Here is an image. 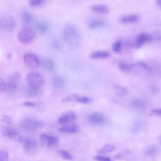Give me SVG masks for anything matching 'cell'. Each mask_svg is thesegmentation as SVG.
<instances>
[{"label": "cell", "instance_id": "obj_1", "mask_svg": "<svg viewBox=\"0 0 161 161\" xmlns=\"http://www.w3.org/2000/svg\"><path fill=\"white\" fill-rule=\"evenodd\" d=\"M62 36L64 40L69 44L76 45L78 43L79 36L75 27L71 25H66L64 28Z\"/></svg>", "mask_w": 161, "mask_h": 161}, {"label": "cell", "instance_id": "obj_2", "mask_svg": "<svg viewBox=\"0 0 161 161\" xmlns=\"http://www.w3.org/2000/svg\"><path fill=\"white\" fill-rule=\"evenodd\" d=\"M36 35V31L32 27L26 25L23 27L18 34V40L23 43H28L35 39Z\"/></svg>", "mask_w": 161, "mask_h": 161}, {"label": "cell", "instance_id": "obj_3", "mask_svg": "<svg viewBox=\"0 0 161 161\" xmlns=\"http://www.w3.org/2000/svg\"><path fill=\"white\" fill-rule=\"evenodd\" d=\"M28 85L39 89L42 87L45 84V80L39 73L33 71L28 73L26 77Z\"/></svg>", "mask_w": 161, "mask_h": 161}, {"label": "cell", "instance_id": "obj_4", "mask_svg": "<svg viewBox=\"0 0 161 161\" xmlns=\"http://www.w3.org/2000/svg\"><path fill=\"white\" fill-rule=\"evenodd\" d=\"M20 125L25 130L32 131L41 128L43 123L41 121L35 119L26 118L21 120Z\"/></svg>", "mask_w": 161, "mask_h": 161}, {"label": "cell", "instance_id": "obj_5", "mask_svg": "<svg viewBox=\"0 0 161 161\" xmlns=\"http://www.w3.org/2000/svg\"><path fill=\"white\" fill-rule=\"evenodd\" d=\"M21 79V76L18 71H15L10 74L8 77L7 88L11 92L16 90L18 87Z\"/></svg>", "mask_w": 161, "mask_h": 161}, {"label": "cell", "instance_id": "obj_6", "mask_svg": "<svg viewBox=\"0 0 161 161\" xmlns=\"http://www.w3.org/2000/svg\"><path fill=\"white\" fill-rule=\"evenodd\" d=\"M23 60L25 65L30 69H35L39 66L40 62L38 58L32 53L25 54L23 56Z\"/></svg>", "mask_w": 161, "mask_h": 161}, {"label": "cell", "instance_id": "obj_7", "mask_svg": "<svg viewBox=\"0 0 161 161\" xmlns=\"http://www.w3.org/2000/svg\"><path fill=\"white\" fill-rule=\"evenodd\" d=\"M16 26L15 19L10 16H5L2 17L0 20V26L4 31L10 32L12 31Z\"/></svg>", "mask_w": 161, "mask_h": 161}, {"label": "cell", "instance_id": "obj_8", "mask_svg": "<svg viewBox=\"0 0 161 161\" xmlns=\"http://www.w3.org/2000/svg\"><path fill=\"white\" fill-rule=\"evenodd\" d=\"M25 153L29 155L34 153L36 151L37 144L36 141L31 138L23 139L22 141Z\"/></svg>", "mask_w": 161, "mask_h": 161}, {"label": "cell", "instance_id": "obj_9", "mask_svg": "<svg viewBox=\"0 0 161 161\" xmlns=\"http://www.w3.org/2000/svg\"><path fill=\"white\" fill-rule=\"evenodd\" d=\"M40 141L42 145L49 147L58 144L59 139L56 136L42 134L40 136Z\"/></svg>", "mask_w": 161, "mask_h": 161}, {"label": "cell", "instance_id": "obj_10", "mask_svg": "<svg viewBox=\"0 0 161 161\" xmlns=\"http://www.w3.org/2000/svg\"><path fill=\"white\" fill-rule=\"evenodd\" d=\"M77 119V115L72 110L66 111L62 114L58 118L59 123L66 124L75 120Z\"/></svg>", "mask_w": 161, "mask_h": 161}, {"label": "cell", "instance_id": "obj_11", "mask_svg": "<svg viewBox=\"0 0 161 161\" xmlns=\"http://www.w3.org/2000/svg\"><path fill=\"white\" fill-rule=\"evenodd\" d=\"M152 38L151 36L146 32L139 34L136 38L133 43L134 47L139 48L142 47L146 43L150 41Z\"/></svg>", "mask_w": 161, "mask_h": 161}, {"label": "cell", "instance_id": "obj_12", "mask_svg": "<svg viewBox=\"0 0 161 161\" xmlns=\"http://www.w3.org/2000/svg\"><path fill=\"white\" fill-rule=\"evenodd\" d=\"M3 135L6 138L15 141L22 142L23 139L18 132L12 129H5L3 131Z\"/></svg>", "mask_w": 161, "mask_h": 161}, {"label": "cell", "instance_id": "obj_13", "mask_svg": "<svg viewBox=\"0 0 161 161\" xmlns=\"http://www.w3.org/2000/svg\"><path fill=\"white\" fill-rule=\"evenodd\" d=\"M105 120L104 115L102 113L96 112L90 114L87 117L89 122L92 124H98L103 123Z\"/></svg>", "mask_w": 161, "mask_h": 161}, {"label": "cell", "instance_id": "obj_14", "mask_svg": "<svg viewBox=\"0 0 161 161\" xmlns=\"http://www.w3.org/2000/svg\"><path fill=\"white\" fill-rule=\"evenodd\" d=\"M92 11L103 14L109 13L110 10L108 6L103 4H96L91 5L89 7Z\"/></svg>", "mask_w": 161, "mask_h": 161}, {"label": "cell", "instance_id": "obj_15", "mask_svg": "<svg viewBox=\"0 0 161 161\" xmlns=\"http://www.w3.org/2000/svg\"><path fill=\"white\" fill-rule=\"evenodd\" d=\"M79 129V127L77 125L70 124L59 128V131L62 133H72L77 132Z\"/></svg>", "mask_w": 161, "mask_h": 161}, {"label": "cell", "instance_id": "obj_16", "mask_svg": "<svg viewBox=\"0 0 161 161\" xmlns=\"http://www.w3.org/2000/svg\"><path fill=\"white\" fill-rule=\"evenodd\" d=\"M139 16L136 14H131L122 16L120 19L121 22L125 23H134L138 22Z\"/></svg>", "mask_w": 161, "mask_h": 161}, {"label": "cell", "instance_id": "obj_17", "mask_svg": "<svg viewBox=\"0 0 161 161\" xmlns=\"http://www.w3.org/2000/svg\"><path fill=\"white\" fill-rule=\"evenodd\" d=\"M53 84L56 88L60 89L64 86L65 84V81L62 76L60 75H57L53 78Z\"/></svg>", "mask_w": 161, "mask_h": 161}, {"label": "cell", "instance_id": "obj_18", "mask_svg": "<svg viewBox=\"0 0 161 161\" xmlns=\"http://www.w3.org/2000/svg\"><path fill=\"white\" fill-rule=\"evenodd\" d=\"M105 21L101 19H95L91 20L89 23V26L91 29H96L104 26Z\"/></svg>", "mask_w": 161, "mask_h": 161}, {"label": "cell", "instance_id": "obj_19", "mask_svg": "<svg viewBox=\"0 0 161 161\" xmlns=\"http://www.w3.org/2000/svg\"><path fill=\"white\" fill-rule=\"evenodd\" d=\"M109 53L105 51H99L92 53L90 55V57L92 59L104 58L109 56Z\"/></svg>", "mask_w": 161, "mask_h": 161}, {"label": "cell", "instance_id": "obj_20", "mask_svg": "<svg viewBox=\"0 0 161 161\" xmlns=\"http://www.w3.org/2000/svg\"><path fill=\"white\" fill-rule=\"evenodd\" d=\"M115 149V146L110 143H106L103 145L98 151V153L101 154L110 153Z\"/></svg>", "mask_w": 161, "mask_h": 161}, {"label": "cell", "instance_id": "obj_21", "mask_svg": "<svg viewBox=\"0 0 161 161\" xmlns=\"http://www.w3.org/2000/svg\"><path fill=\"white\" fill-rule=\"evenodd\" d=\"M43 68L47 71L53 70L54 68V63L53 61L50 59L44 60L42 63Z\"/></svg>", "mask_w": 161, "mask_h": 161}, {"label": "cell", "instance_id": "obj_22", "mask_svg": "<svg viewBox=\"0 0 161 161\" xmlns=\"http://www.w3.org/2000/svg\"><path fill=\"white\" fill-rule=\"evenodd\" d=\"M157 150L155 146L151 145L147 146L144 149L143 154L145 156H151L155 154Z\"/></svg>", "mask_w": 161, "mask_h": 161}, {"label": "cell", "instance_id": "obj_23", "mask_svg": "<svg viewBox=\"0 0 161 161\" xmlns=\"http://www.w3.org/2000/svg\"><path fill=\"white\" fill-rule=\"evenodd\" d=\"M114 88L115 94L119 97L124 96L128 92L127 90L125 88L120 85H115Z\"/></svg>", "mask_w": 161, "mask_h": 161}, {"label": "cell", "instance_id": "obj_24", "mask_svg": "<svg viewBox=\"0 0 161 161\" xmlns=\"http://www.w3.org/2000/svg\"><path fill=\"white\" fill-rule=\"evenodd\" d=\"M36 27L40 34H43L47 31L48 25L45 23L39 22L36 24Z\"/></svg>", "mask_w": 161, "mask_h": 161}, {"label": "cell", "instance_id": "obj_25", "mask_svg": "<svg viewBox=\"0 0 161 161\" xmlns=\"http://www.w3.org/2000/svg\"><path fill=\"white\" fill-rule=\"evenodd\" d=\"M57 153L62 158L66 160H71L73 158L72 155L67 151L64 150H60Z\"/></svg>", "mask_w": 161, "mask_h": 161}, {"label": "cell", "instance_id": "obj_26", "mask_svg": "<svg viewBox=\"0 0 161 161\" xmlns=\"http://www.w3.org/2000/svg\"><path fill=\"white\" fill-rule=\"evenodd\" d=\"M132 105L133 108L138 110H143L146 107L145 103L143 101L139 99L133 101Z\"/></svg>", "mask_w": 161, "mask_h": 161}, {"label": "cell", "instance_id": "obj_27", "mask_svg": "<svg viewBox=\"0 0 161 161\" xmlns=\"http://www.w3.org/2000/svg\"><path fill=\"white\" fill-rule=\"evenodd\" d=\"M22 18L23 21L26 23H29L31 22L32 16L31 14L27 11H24L22 14Z\"/></svg>", "mask_w": 161, "mask_h": 161}, {"label": "cell", "instance_id": "obj_28", "mask_svg": "<svg viewBox=\"0 0 161 161\" xmlns=\"http://www.w3.org/2000/svg\"><path fill=\"white\" fill-rule=\"evenodd\" d=\"M40 89L28 85L27 93L31 97H35L38 94Z\"/></svg>", "mask_w": 161, "mask_h": 161}, {"label": "cell", "instance_id": "obj_29", "mask_svg": "<svg viewBox=\"0 0 161 161\" xmlns=\"http://www.w3.org/2000/svg\"><path fill=\"white\" fill-rule=\"evenodd\" d=\"M133 67V65L128 64L125 62H120L119 64V67L120 69L124 71H129Z\"/></svg>", "mask_w": 161, "mask_h": 161}, {"label": "cell", "instance_id": "obj_30", "mask_svg": "<svg viewBox=\"0 0 161 161\" xmlns=\"http://www.w3.org/2000/svg\"><path fill=\"white\" fill-rule=\"evenodd\" d=\"M80 97L78 94L74 93L70 94L64 98L62 100V101L64 102H69L73 101H76V100Z\"/></svg>", "mask_w": 161, "mask_h": 161}, {"label": "cell", "instance_id": "obj_31", "mask_svg": "<svg viewBox=\"0 0 161 161\" xmlns=\"http://www.w3.org/2000/svg\"><path fill=\"white\" fill-rule=\"evenodd\" d=\"M92 100L90 98L88 97H79L76 100L77 103L83 104H89L92 102Z\"/></svg>", "mask_w": 161, "mask_h": 161}, {"label": "cell", "instance_id": "obj_32", "mask_svg": "<svg viewBox=\"0 0 161 161\" xmlns=\"http://www.w3.org/2000/svg\"><path fill=\"white\" fill-rule=\"evenodd\" d=\"M122 43L120 41H117L114 42L112 46L113 50L115 52H119L121 49Z\"/></svg>", "mask_w": 161, "mask_h": 161}, {"label": "cell", "instance_id": "obj_33", "mask_svg": "<svg viewBox=\"0 0 161 161\" xmlns=\"http://www.w3.org/2000/svg\"><path fill=\"white\" fill-rule=\"evenodd\" d=\"M2 121L7 124L10 125L13 123V120L12 118L7 115H3L2 116Z\"/></svg>", "mask_w": 161, "mask_h": 161}, {"label": "cell", "instance_id": "obj_34", "mask_svg": "<svg viewBox=\"0 0 161 161\" xmlns=\"http://www.w3.org/2000/svg\"><path fill=\"white\" fill-rule=\"evenodd\" d=\"M9 159V154L7 152L4 150L0 151V161H7Z\"/></svg>", "mask_w": 161, "mask_h": 161}, {"label": "cell", "instance_id": "obj_35", "mask_svg": "<svg viewBox=\"0 0 161 161\" xmlns=\"http://www.w3.org/2000/svg\"><path fill=\"white\" fill-rule=\"evenodd\" d=\"M45 0H29V4L32 7H36L42 4Z\"/></svg>", "mask_w": 161, "mask_h": 161}, {"label": "cell", "instance_id": "obj_36", "mask_svg": "<svg viewBox=\"0 0 161 161\" xmlns=\"http://www.w3.org/2000/svg\"><path fill=\"white\" fill-rule=\"evenodd\" d=\"M7 89V84L2 78H0V92L3 93Z\"/></svg>", "mask_w": 161, "mask_h": 161}, {"label": "cell", "instance_id": "obj_37", "mask_svg": "<svg viewBox=\"0 0 161 161\" xmlns=\"http://www.w3.org/2000/svg\"><path fill=\"white\" fill-rule=\"evenodd\" d=\"M94 159L96 160L102 161H110L111 159L110 158L103 156H97L94 157Z\"/></svg>", "mask_w": 161, "mask_h": 161}, {"label": "cell", "instance_id": "obj_38", "mask_svg": "<svg viewBox=\"0 0 161 161\" xmlns=\"http://www.w3.org/2000/svg\"><path fill=\"white\" fill-rule=\"evenodd\" d=\"M22 104L25 106L28 107H34L36 105V104L35 103L29 101L25 102L23 103Z\"/></svg>", "mask_w": 161, "mask_h": 161}, {"label": "cell", "instance_id": "obj_39", "mask_svg": "<svg viewBox=\"0 0 161 161\" xmlns=\"http://www.w3.org/2000/svg\"><path fill=\"white\" fill-rule=\"evenodd\" d=\"M152 112L155 115L161 116V108L153 109L152 110Z\"/></svg>", "mask_w": 161, "mask_h": 161}, {"label": "cell", "instance_id": "obj_40", "mask_svg": "<svg viewBox=\"0 0 161 161\" xmlns=\"http://www.w3.org/2000/svg\"><path fill=\"white\" fill-rule=\"evenodd\" d=\"M123 156V154L122 153H119L114 156V158L117 159H119L122 158Z\"/></svg>", "mask_w": 161, "mask_h": 161}, {"label": "cell", "instance_id": "obj_41", "mask_svg": "<svg viewBox=\"0 0 161 161\" xmlns=\"http://www.w3.org/2000/svg\"><path fill=\"white\" fill-rule=\"evenodd\" d=\"M6 57L8 59H11L12 57V54L11 53H8L6 54Z\"/></svg>", "mask_w": 161, "mask_h": 161}, {"label": "cell", "instance_id": "obj_42", "mask_svg": "<svg viewBox=\"0 0 161 161\" xmlns=\"http://www.w3.org/2000/svg\"><path fill=\"white\" fill-rule=\"evenodd\" d=\"M156 3L157 5L161 7V0H156Z\"/></svg>", "mask_w": 161, "mask_h": 161}, {"label": "cell", "instance_id": "obj_43", "mask_svg": "<svg viewBox=\"0 0 161 161\" xmlns=\"http://www.w3.org/2000/svg\"><path fill=\"white\" fill-rule=\"evenodd\" d=\"M159 141L160 143L161 144V137L160 138Z\"/></svg>", "mask_w": 161, "mask_h": 161}]
</instances>
